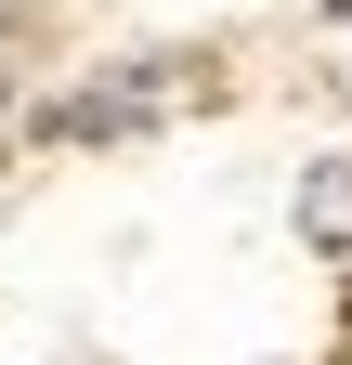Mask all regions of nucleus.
I'll list each match as a JSON object with an SVG mask.
<instances>
[{
    "label": "nucleus",
    "mask_w": 352,
    "mask_h": 365,
    "mask_svg": "<svg viewBox=\"0 0 352 365\" xmlns=\"http://www.w3.org/2000/svg\"><path fill=\"white\" fill-rule=\"evenodd\" d=\"M183 91H196V53H118L105 78L26 105V130H39V144H130V130H157Z\"/></svg>",
    "instance_id": "1"
},
{
    "label": "nucleus",
    "mask_w": 352,
    "mask_h": 365,
    "mask_svg": "<svg viewBox=\"0 0 352 365\" xmlns=\"http://www.w3.org/2000/svg\"><path fill=\"white\" fill-rule=\"evenodd\" d=\"M0 118H14V66H0Z\"/></svg>",
    "instance_id": "3"
},
{
    "label": "nucleus",
    "mask_w": 352,
    "mask_h": 365,
    "mask_svg": "<svg viewBox=\"0 0 352 365\" xmlns=\"http://www.w3.org/2000/svg\"><path fill=\"white\" fill-rule=\"evenodd\" d=\"M326 14H339V26H352V0H326Z\"/></svg>",
    "instance_id": "4"
},
{
    "label": "nucleus",
    "mask_w": 352,
    "mask_h": 365,
    "mask_svg": "<svg viewBox=\"0 0 352 365\" xmlns=\"http://www.w3.org/2000/svg\"><path fill=\"white\" fill-rule=\"evenodd\" d=\"M287 222H300V248H326V261H352V157H314V170H300V196H287Z\"/></svg>",
    "instance_id": "2"
}]
</instances>
